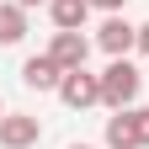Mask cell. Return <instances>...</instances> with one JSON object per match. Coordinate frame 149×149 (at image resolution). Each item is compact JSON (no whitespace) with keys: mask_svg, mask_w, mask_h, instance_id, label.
<instances>
[{"mask_svg":"<svg viewBox=\"0 0 149 149\" xmlns=\"http://www.w3.org/2000/svg\"><path fill=\"white\" fill-rule=\"evenodd\" d=\"M22 37H27V11L22 6H16V0H0V43H22Z\"/></svg>","mask_w":149,"mask_h":149,"instance_id":"obj_9","label":"cell"},{"mask_svg":"<svg viewBox=\"0 0 149 149\" xmlns=\"http://www.w3.org/2000/svg\"><path fill=\"white\" fill-rule=\"evenodd\" d=\"M139 91H144V74H139L133 59H112V64L101 69V107L123 112V107L139 101Z\"/></svg>","mask_w":149,"mask_h":149,"instance_id":"obj_1","label":"cell"},{"mask_svg":"<svg viewBox=\"0 0 149 149\" xmlns=\"http://www.w3.org/2000/svg\"><path fill=\"white\" fill-rule=\"evenodd\" d=\"M16 6H22V11H32V6H48V0H16Z\"/></svg>","mask_w":149,"mask_h":149,"instance_id":"obj_13","label":"cell"},{"mask_svg":"<svg viewBox=\"0 0 149 149\" xmlns=\"http://www.w3.org/2000/svg\"><path fill=\"white\" fill-rule=\"evenodd\" d=\"M37 139H43V123L32 112H6L0 117V149H32Z\"/></svg>","mask_w":149,"mask_h":149,"instance_id":"obj_4","label":"cell"},{"mask_svg":"<svg viewBox=\"0 0 149 149\" xmlns=\"http://www.w3.org/2000/svg\"><path fill=\"white\" fill-rule=\"evenodd\" d=\"M59 80H64V69L53 64L48 53H37V59L22 64V85H27V91H59Z\"/></svg>","mask_w":149,"mask_h":149,"instance_id":"obj_7","label":"cell"},{"mask_svg":"<svg viewBox=\"0 0 149 149\" xmlns=\"http://www.w3.org/2000/svg\"><path fill=\"white\" fill-rule=\"evenodd\" d=\"M139 128H144V149H149V107H139Z\"/></svg>","mask_w":149,"mask_h":149,"instance_id":"obj_11","label":"cell"},{"mask_svg":"<svg viewBox=\"0 0 149 149\" xmlns=\"http://www.w3.org/2000/svg\"><path fill=\"white\" fill-rule=\"evenodd\" d=\"M107 149H144V128H139V107H123L107 117Z\"/></svg>","mask_w":149,"mask_h":149,"instance_id":"obj_5","label":"cell"},{"mask_svg":"<svg viewBox=\"0 0 149 149\" xmlns=\"http://www.w3.org/2000/svg\"><path fill=\"white\" fill-rule=\"evenodd\" d=\"M123 6H128V0H91V11H107V16H117Z\"/></svg>","mask_w":149,"mask_h":149,"instance_id":"obj_10","label":"cell"},{"mask_svg":"<svg viewBox=\"0 0 149 149\" xmlns=\"http://www.w3.org/2000/svg\"><path fill=\"white\" fill-rule=\"evenodd\" d=\"M69 149H91V144H69Z\"/></svg>","mask_w":149,"mask_h":149,"instance_id":"obj_14","label":"cell"},{"mask_svg":"<svg viewBox=\"0 0 149 149\" xmlns=\"http://www.w3.org/2000/svg\"><path fill=\"white\" fill-rule=\"evenodd\" d=\"M48 16L59 32H80L85 16H91V0H48Z\"/></svg>","mask_w":149,"mask_h":149,"instance_id":"obj_8","label":"cell"},{"mask_svg":"<svg viewBox=\"0 0 149 149\" xmlns=\"http://www.w3.org/2000/svg\"><path fill=\"white\" fill-rule=\"evenodd\" d=\"M139 53H149V22L139 27Z\"/></svg>","mask_w":149,"mask_h":149,"instance_id":"obj_12","label":"cell"},{"mask_svg":"<svg viewBox=\"0 0 149 149\" xmlns=\"http://www.w3.org/2000/svg\"><path fill=\"white\" fill-rule=\"evenodd\" d=\"M48 59L59 64V69H85V59H91V37H80V32H53Z\"/></svg>","mask_w":149,"mask_h":149,"instance_id":"obj_6","label":"cell"},{"mask_svg":"<svg viewBox=\"0 0 149 149\" xmlns=\"http://www.w3.org/2000/svg\"><path fill=\"white\" fill-rule=\"evenodd\" d=\"M0 117H6V107H0Z\"/></svg>","mask_w":149,"mask_h":149,"instance_id":"obj_15","label":"cell"},{"mask_svg":"<svg viewBox=\"0 0 149 149\" xmlns=\"http://www.w3.org/2000/svg\"><path fill=\"white\" fill-rule=\"evenodd\" d=\"M96 48L107 53V59H128V53L139 48V27H128V22H123V11H117V16H107V22L96 27Z\"/></svg>","mask_w":149,"mask_h":149,"instance_id":"obj_3","label":"cell"},{"mask_svg":"<svg viewBox=\"0 0 149 149\" xmlns=\"http://www.w3.org/2000/svg\"><path fill=\"white\" fill-rule=\"evenodd\" d=\"M59 101L74 107V112L96 107V101H101V74H91V69H64V80H59Z\"/></svg>","mask_w":149,"mask_h":149,"instance_id":"obj_2","label":"cell"}]
</instances>
